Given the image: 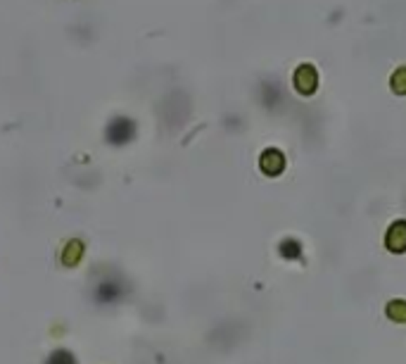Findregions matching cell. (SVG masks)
Listing matches in <instances>:
<instances>
[{
    "mask_svg": "<svg viewBox=\"0 0 406 364\" xmlns=\"http://www.w3.org/2000/svg\"><path fill=\"white\" fill-rule=\"evenodd\" d=\"M318 86V74L314 65H302L297 72H295V89L299 91L302 96H311Z\"/></svg>",
    "mask_w": 406,
    "mask_h": 364,
    "instance_id": "obj_1",
    "label": "cell"
},
{
    "mask_svg": "<svg viewBox=\"0 0 406 364\" xmlns=\"http://www.w3.org/2000/svg\"><path fill=\"white\" fill-rule=\"evenodd\" d=\"M133 134H136V126H133V121L126 119V117L112 119V124L107 126V141L109 143H126V141H131Z\"/></svg>",
    "mask_w": 406,
    "mask_h": 364,
    "instance_id": "obj_2",
    "label": "cell"
},
{
    "mask_svg": "<svg viewBox=\"0 0 406 364\" xmlns=\"http://www.w3.org/2000/svg\"><path fill=\"white\" fill-rule=\"evenodd\" d=\"M387 250L392 252H406V222H394L385 238Z\"/></svg>",
    "mask_w": 406,
    "mask_h": 364,
    "instance_id": "obj_3",
    "label": "cell"
},
{
    "mask_svg": "<svg viewBox=\"0 0 406 364\" xmlns=\"http://www.w3.org/2000/svg\"><path fill=\"white\" fill-rule=\"evenodd\" d=\"M259 165H262V172L269 176H276L281 174L283 169H286V158H283V153H278V150H266L262 155V160H259Z\"/></svg>",
    "mask_w": 406,
    "mask_h": 364,
    "instance_id": "obj_4",
    "label": "cell"
},
{
    "mask_svg": "<svg viewBox=\"0 0 406 364\" xmlns=\"http://www.w3.org/2000/svg\"><path fill=\"white\" fill-rule=\"evenodd\" d=\"M119 296H121V288H119L114 281H102L100 286L95 288V300H97L100 305L117 303Z\"/></svg>",
    "mask_w": 406,
    "mask_h": 364,
    "instance_id": "obj_5",
    "label": "cell"
},
{
    "mask_svg": "<svg viewBox=\"0 0 406 364\" xmlns=\"http://www.w3.org/2000/svg\"><path fill=\"white\" fill-rule=\"evenodd\" d=\"M81 255H84V243L81 241H69L65 252H62V264L65 267H77Z\"/></svg>",
    "mask_w": 406,
    "mask_h": 364,
    "instance_id": "obj_6",
    "label": "cell"
},
{
    "mask_svg": "<svg viewBox=\"0 0 406 364\" xmlns=\"http://www.w3.org/2000/svg\"><path fill=\"white\" fill-rule=\"evenodd\" d=\"M387 317L399 324L406 321V303L404 300H392L390 305H387Z\"/></svg>",
    "mask_w": 406,
    "mask_h": 364,
    "instance_id": "obj_7",
    "label": "cell"
},
{
    "mask_svg": "<svg viewBox=\"0 0 406 364\" xmlns=\"http://www.w3.org/2000/svg\"><path fill=\"white\" fill-rule=\"evenodd\" d=\"M392 91L397 96H406V67H399L397 72L392 74Z\"/></svg>",
    "mask_w": 406,
    "mask_h": 364,
    "instance_id": "obj_8",
    "label": "cell"
},
{
    "mask_svg": "<svg viewBox=\"0 0 406 364\" xmlns=\"http://www.w3.org/2000/svg\"><path fill=\"white\" fill-rule=\"evenodd\" d=\"M45 364H77V360H74V355L69 350H55Z\"/></svg>",
    "mask_w": 406,
    "mask_h": 364,
    "instance_id": "obj_9",
    "label": "cell"
},
{
    "mask_svg": "<svg viewBox=\"0 0 406 364\" xmlns=\"http://www.w3.org/2000/svg\"><path fill=\"white\" fill-rule=\"evenodd\" d=\"M281 252L286 257H299V243H295V241H286L281 245Z\"/></svg>",
    "mask_w": 406,
    "mask_h": 364,
    "instance_id": "obj_10",
    "label": "cell"
}]
</instances>
